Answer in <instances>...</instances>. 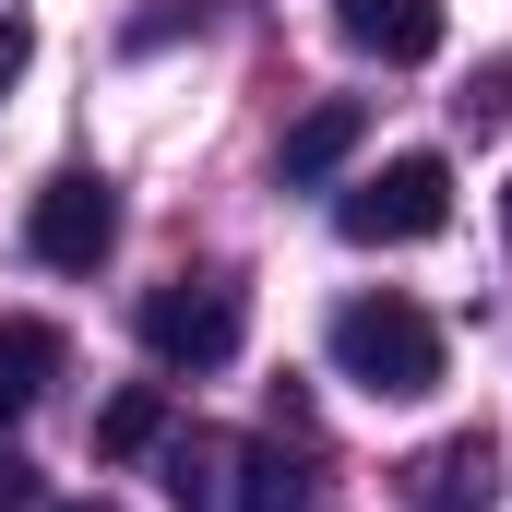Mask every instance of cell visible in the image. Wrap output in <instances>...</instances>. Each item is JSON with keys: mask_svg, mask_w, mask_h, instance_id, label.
Returning <instances> with one entry per match:
<instances>
[{"mask_svg": "<svg viewBox=\"0 0 512 512\" xmlns=\"http://www.w3.org/2000/svg\"><path fill=\"white\" fill-rule=\"evenodd\" d=\"M501 227H512V191H501Z\"/></svg>", "mask_w": 512, "mask_h": 512, "instance_id": "9a60e30c", "label": "cell"}, {"mask_svg": "<svg viewBox=\"0 0 512 512\" xmlns=\"http://www.w3.org/2000/svg\"><path fill=\"white\" fill-rule=\"evenodd\" d=\"M36 501V465H24V453H0V512H24Z\"/></svg>", "mask_w": 512, "mask_h": 512, "instance_id": "7c38bea8", "label": "cell"}, {"mask_svg": "<svg viewBox=\"0 0 512 512\" xmlns=\"http://www.w3.org/2000/svg\"><path fill=\"white\" fill-rule=\"evenodd\" d=\"M155 441H167V393H155V382H131V393H108V405H96V453H108V465L155 453Z\"/></svg>", "mask_w": 512, "mask_h": 512, "instance_id": "30bf717a", "label": "cell"}, {"mask_svg": "<svg viewBox=\"0 0 512 512\" xmlns=\"http://www.w3.org/2000/svg\"><path fill=\"white\" fill-rule=\"evenodd\" d=\"M465 120H477V131H512V60H489V72L465 84Z\"/></svg>", "mask_w": 512, "mask_h": 512, "instance_id": "8fae6325", "label": "cell"}, {"mask_svg": "<svg viewBox=\"0 0 512 512\" xmlns=\"http://www.w3.org/2000/svg\"><path fill=\"white\" fill-rule=\"evenodd\" d=\"M60 512H120V501H60Z\"/></svg>", "mask_w": 512, "mask_h": 512, "instance_id": "5bb4252c", "label": "cell"}, {"mask_svg": "<svg viewBox=\"0 0 512 512\" xmlns=\"http://www.w3.org/2000/svg\"><path fill=\"white\" fill-rule=\"evenodd\" d=\"M167 501L179 512H310V477L274 453V441H239V429H167Z\"/></svg>", "mask_w": 512, "mask_h": 512, "instance_id": "6da1fadb", "label": "cell"}, {"mask_svg": "<svg viewBox=\"0 0 512 512\" xmlns=\"http://www.w3.org/2000/svg\"><path fill=\"white\" fill-rule=\"evenodd\" d=\"M334 227L358 239V251H405V239H441L453 227V167L441 155H393V167H370L346 203H334Z\"/></svg>", "mask_w": 512, "mask_h": 512, "instance_id": "277c9868", "label": "cell"}, {"mask_svg": "<svg viewBox=\"0 0 512 512\" xmlns=\"http://www.w3.org/2000/svg\"><path fill=\"white\" fill-rule=\"evenodd\" d=\"M24 48H36V36H24V24H0V96L24 84Z\"/></svg>", "mask_w": 512, "mask_h": 512, "instance_id": "4fadbf2b", "label": "cell"}, {"mask_svg": "<svg viewBox=\"0 0 512 512\" xmlns=\"http://www.w3.org/2000/svg\"><path fill=\"white\" fill-rule=\"evenodd\" d=\"M334 24H346V48H370L393 72L441 48V0H334Z\"/></svg>", "mask_w": 512, "mask_h": 512, "instance_id": "52a82bcc", "label": "cell"}, {"mask_svg": "<svg viewBox=\"0 0 512 512\" xmlns=\"http://www.w3.org/2000/svg\"><path fill=\"white\" fill-rule=\"evenodd\" d=\"M48 382H60V334H48V322H0V429L36 417Z\"/></svg>", "mask_w": 512, "mask_h": 512, "instance_id": "9c48e42d", "label": "cell"}, {"mask_svg": "<svg viewBox=\"0 0 512 512\" xmlns=\"http://www.w3.org/2000/svg\"><path fill=\"white\" fill-rule=\"evenodd\" d=\"M358 131H370V108L358 96H322V108H298V131H286V191H310V179H334L346 155H358Z\"/></svg>", "mask_w": 512, "mask_h": 512, "instance_id": "ba28073f", "label": "cell"}, {"mask_svg": "<svg viewBox=\"0 0 512 512\" xmlns=\"http://www.w3.org/2000/svg\"><path fill=\"white\" fill-rule=\"evenodd\" d=\"M501 501V441L489 429H453L405 465V512H489Z\"/></svg>", "mask_w": 512, "mask_h": 512, "instance_id": "8992f818", "label": "cell"}, {"mask_svg": "<svg viewBox=\"0 0 512 512\" xmlns=\"http://www.w3.org/2000/svg\"><path fill=\"white\" fill-rule=\"evenodd\" d=\"M24 239H36V262H48V274H96V262L120 251V191H108L96 167H60V179L36 191Z\"/></svg>", "mask_w": 512, "mask_h": 512, "instance_id": "5b68a950", "label": "cell"}, {"mask_svg": "<svg viewBox=\"0 0 512 512\" xmlns=\"http://www.w3.org/2000/svg\"><path fill=\"white\" fill-rule=\"evenodd\" d=\"M239 334H251V310H239L227 274H167V286L143 298V358H155V370H227Z\"/></svg>", "mask_w": 512, "mask_h": 512, "instance_id": "3957f363", "label": "cell"}, {"mask_svg": "<svg viewBox=\"0 0 512 512\" xmlns=\"http://www.w3.org/2000/svg\"><path fill=\"white\" fill-rule=\"evenodd\" d=\"M334 370L358 393H382V405H417V393H441V322H429L417 298L370 286V298L334 310Z\"/></svg>", "mask_w": 512, "mask_h": 512, "instance_id": "7a4b0ae2", "label": "cell"}]
</instances>
